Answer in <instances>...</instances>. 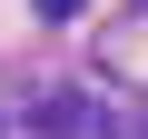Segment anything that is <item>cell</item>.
I'll list each match as a JSON object with an SVG mask.
<instances>
[{
	"mask_svg": "<svg viewBox=\"0 0 148 139\" xmlns=\"http://www.w3.org/2000/svg\"><path fill=\"white\" fill-rule=\"evenodd\" d=\"M79 10H89V0H40V20H79Z\"/></svg>",
	"mask_w": 148,
	"mask_h": 139,
	"instance_id": "6da1fadb",
	"label": "cell"
}]
</instances>
